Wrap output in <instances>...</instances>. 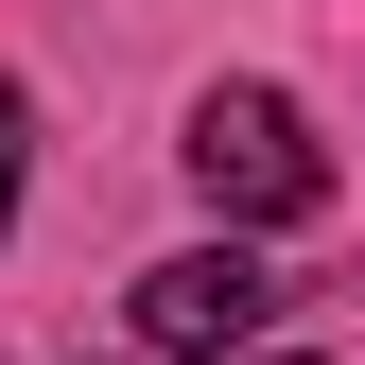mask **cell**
Instances as JSON below:
<instances>
[{
    "instance_id": "obj_3",
    "label": "cell",
    "mask_w": 365,
    "mask_h": 365,
    "mask_svg": "<svg viewBox=\"0 0 365 365\" xmlns=\"http://www.w3.org/2000/svg\"><path fill=\"white\" fill-rule=\"evenodd\" d=\"M18 157H35V105H18V70H0V226H18Z\"/></svg>"
},
{
    "instance_id": "obj_2",
    "label": "cell",
    "mask_w": 365,
    "mask_h": 365,
    "mask_svg": "<svg viewBox=\"0 0 365 365\" xmlns=\"http://www.w3.org/2000/svg\"><path fill=\"white\" fill-rule=\"evenodd\" d=\"M279 261H261V244H192V261H157V279H140V348L157 365H226V348H261V331H279Z\"/></svg>"
},
{
    "instance_id": "obj_1",
    "label": "cell",
    "mask_w": 365,
    "mask_h": 365,
    "mask_svg": "<svg viewBox=\"0 0 365 365\" xmlns=\"http://www.w3.org/2000/svg\"><path fill=\"white\" fill-rule=\"evenodd\" d=\"M192 192L226 209V244H244V226H313L331 209V157H313V122L279 87H209L192 105Z\"/></svg>"
}]
</instances>
